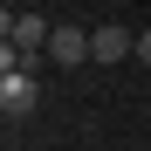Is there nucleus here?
<instances>
[{
	"instance_id": "nucleus-1",
	"label": "nucleus",
	"mask_w": 151,
	"mask_h": 151,
	"mask_svg": "<svg viewBox=\"0 0 151 151\" xmlns=\"http://www.w3.org/2000/svg\"><path fill=\"white\" fill-rule=\"evenodd\" d=\"M35 103H41V83H35V69H0V110L21 124Z\"/></svg>"
},
{
	"instance_id": "nucleus-2",
	"label": "nucleus",
	"mask_w": 151,
	"mask_h": 151,
	"mask_svg": "<svg viewBox=\"0 0 151 151\" xmlns=\"http://www.w3.org/2000/svg\"><path fill=\"white\" fill-rule=\"evenodd\" d=\"M137 62V35L124 28V21H110V28H89V62Z\"/></svg>"
},
{
	"instance_id": "nucleus-3",
	"label": "nucleus",
	"mask_w": 151,
	"mask_h": 151,
	"mask_svg": "<svg viewBox=\"0 0 151 151\" xmlns=\"http://www.w3.org/2000/svg\"><path fill=\"white\" fill-rule=\"evenodd\" d=\"M48 62H62V69L89 62V35L76 28V21H69V28H55V35H48Z\"/></svg>"
},
{
	"instance_id": "nucleus-4",
	"label": "nucleus",
	"mask_w": 151,
	"mask_h": 151,
	"mask_svg": "<svg viewBox=\"0 0 151 151\" xmlns=\"http://www.w3.org/2000/svg\"><path fill=\"white\" fill-rule=\"evenodd\" d=\"M137 62H144V69H151V35H137Z\"/></svg>"
}]
</instances>
